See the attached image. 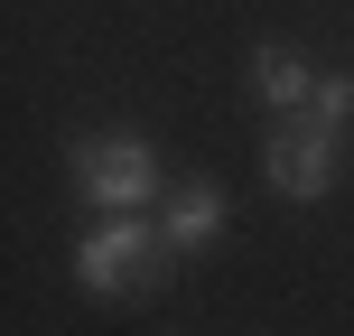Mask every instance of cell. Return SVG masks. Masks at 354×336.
Here are the masks:
<instances>
[{
	"mask_svg": "<svg viewBox=\"0 0 354 336\" xmlns=\"http://www.w3.org/2000/svg\"><path fill=\"white\" fill-rule=\"evenodd\" d=\"M75 196L103 215H140L149 196H159V150L140 141V131H93L84 150H75Z\"/></svg>",
	"mask_w": 354,
	"mask_h": 336,
	"instance_id": "cell-3",
	"label": "cell"
},
{
	"mask_svg": "<svg viewBox=\"0 0 354 336\" xmlns=\"http://www.w3.org/2000/svg\"><path fill=\"white\" fill-rule=\"evenodd\" d=\"M252 94H261L270 122H280V112H308V103H317V75H308V56H299V47L261 37V47H252Z\"/></svg>",
	"mask_w": 354,
	"mask_h": 336,
	"instance_id": "cell-5",
	"label": "cell"
},
{
	"mask_svg": "<svg viewBox=\"0 0 354 336\" xmlns=\"http://www.w3.org/2000/svg\"><path fill=\"white\" fill-rule=\"evenodd\" d=\"M168 271H177V252L149 215H103L75 243V290L84 299H149V290H168Z\"/></svg>",
	"mask_w": 354,
	"mask_h": 336,
	"instance_id": "cell-1",
	"label": "cell"
},
{
	"mask_svg": "<svg viewBox=\"0 0 354 336\" xmlns=\"http://www.w3.org/2000/svg\"><path fill=\"white\" fill-rule=\"evenodd\" d=\"M233 224V206H224V187H177L168 206H159V233H168V252L187 262V252H214V233Z\"/></svg>",
	"mask_w": 354,
	"mask_h": 336,
	"instance_id": "cell-4",
	"label": "cell"
},
{
	"mask_svg": "<svg viewBox=\"0 0 354 336\" xmlns=\"http://www.w3.org/2000/svg\"><path fill=\"white\" fill-rule=\"evenodd\" d=\"M308 112H317L326 131H354V75H317V103Z\"/></svg>",
	"mask_w": 354,
	"mask_h": 336,
	"instance_id": "cell-6",
	"label": "cell"
},
{
	"mask_svg": "<svg viewBox=\"0 0 354 336\" xmlns=\"http://www.w3.org/2000/svg\"><path fill=\"white\" fill-rule=\"evenodd\" d=\"M261 168H270V187H280L289 206H317L345 177V131H326L317 112H280L270 141H261Z\"/></svg>",
	"mask_w": 354,
	"mask_h": 336,
	"instance_id": "cell-2",
	"label": "cell"
}]
</instances>
